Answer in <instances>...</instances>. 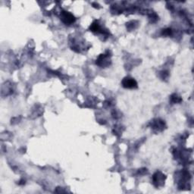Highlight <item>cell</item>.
Here are the masks:
<instances>
[{
    "label": "cell",
    "instance_id": "obj_1",
    "mask_svg": "<svg viewBox=\"0 0 194 194\" xmlns=\"http://www.w3.org/2000/svg\"><path fill=\"white\" fill-rule=\"evenodd\" d=\"M122 83H123V86L125 88H133L136 86V82L130 77H126L124 79Z\"/></svg>",
    "mask_w": 194,
    "mask_h": 194
},
{
    "label": "cell",
    "instance_id": "obj_2",
    "mask_svg": "<svg viewBox=\"0 0 194 194\" xmlns=\"http://www.w3.org/2000/svg\"><path fill=\"white\" fill-rule=\"evenodd\" d=\"M62 19L66 24H71V23L74 21V16L70 13H68V12H65V13L62 14Z\"/></svg>",
    "mask_w": 194,
    "mask_h": 194
}]
</instances>
